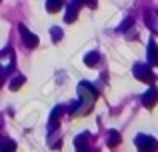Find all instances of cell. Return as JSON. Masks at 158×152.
Here are the masks:
<instances>
[{
    "label": "cell",
    "instance_id": "1",
    "mask_svg": "<svg viewBox=\"0 0 158 152\" xmlns=\"http://www.w3.org/2000/svg\"><path fill=\"white\" fill-rule=\"evenodd\" d=\"M134 76L138 78V80L146 82V84H150V82L154 80V74H152V70H150V68L140 66V64H136V66H134Z\"/></svg>",
    "mask_w": 158,
    "mask_h": 152
},
{
    "label": "cell",
    "instance_id": "2",
    "mask_svg": "<svg viewBox=\"0 0 158 152\" xmlns=\"http://www.w3.org/2000/svg\"><path fill=\"white\" fill-rule=\"evenodd\" d=\"M136 146H138L140 150H154L158 144H156V140H154V138L140 134V136H136Z\"/></svg>",
    "mask_w": 158,
    "mask_h": 152
},
{
    "label": "cell",
    "instance_id": "3",
    "mask_svg": "<svg viewBox=\"0 0 158 152\" xmlns=\"http://www.w3.org/2000/svg\"><path fill=\"white\" fill-rule=\"evenodd\" d=\"M20 34H22V40H24V42H26L30 48H36V46H38V42H40V40H38V36H36V34H32V32H28L24 24H20Z\"/></svg>",
    "mask_w": 158,
    "mask_h": 152
},
{
    "label": "cell",
    "instance_id": "4",
    "mask_svg": "<svg viewBox=\"0 0 158 152\" xmlns=\"http://www.w3.org/2000/svg\"><path fill=\"white\" fill-rule=\"evenodd\" d=\"M156 102H158V90L154 88V86H152V88H148V90H146V94L142 96V104L146 106V108H152Z\"/></svg>",
    "mask_w": 158,
    "mask_h": 152
},
{
    "label": "cell",
    "instance_id": "5",
    "mask_svg": "<svg viewBox=\"0 0 158 152\" xmlns=\"http://www.w3.org/2000/svg\"><path fill=\"white\" fill-rule=\"evenodd\" d=\"M78 6H80V4H78V2H74V0H72V4H70V6H68V12H66V22H74V20H76V16H78Z\"/></svg>",
    "mask_w": 158,
    "mask_h": 152
},
{
    "label": "cell",
    "instance_id": "6",
    "mask_svg": "<svg viewBox=\"0 0 158 152\" xmlns=\"http://www.w3.org/2000/svg\"><path fill=\"white\" fill-rule=\"evenodd\" d=\"M148 62H150L152 66H158V48H156L154 40H152L150 46H148Z\"/></svg>",
    "mask_w": 158,
    "mask_h": 152
},
{
    "label": "cell",
    "instance_id": "7",
    "mask_svg": "<svg viewBox=\"0 0 158 152\" xmlns=\"http://www.w3.org/2000/svg\"><path fill=\"white\" fill-rule=\"evenodd\" d=\"M118 144H120V134L116 132V130H110V132H108V146H110V148H116Z\"/></svg>",
    "mask_w": 158,
    "mask_h": 152
},
{
    "label": "cell",
    "instance_id": "8",
    "mask_svg": "<svg viewBox=\"0 0 158 152\" xmlns=\"http://www.w3.org/2000/svg\"><path fill=\"white\" fill-rule=\"evenodd\" d=\"M62 6H64V0H48L46 2V10L48 12H58Z\"/></svg>",
    "mask_w": 158,
    "mask_h": 152
},
{
    "label": "cell",
    "instance_id": "9",
    "mask_svg": "<svg viewBox=\"0 0 158 152\" xmlns=\"http://www.w3.org/2000/svg\"><path fill=\"white\" fill-rule=\"evenodd\" d=\"M86 140H88V132H82L80 136L74 140V146H76L78 150H86Z\"/></svg>",
    "mask_w": 158,
    "mask_h": 152
},
{
    "label": "cell",
    "instance_id": "10",
    "mask_svg": "<svg viewBox=\"0 0 158 152\" xmlns=\"http://www.w3.org/2000/svg\"><path fill=\"white\" fill-rule=\"evenodd\" d=\"M60 114H62V108H54V112H52V116H50V126H48L50 130H56L58 128V118H60Z\"/></svg>",
    "mask_w": 158,
    "mask_h": 152
},
{
    "label": "cell",
    "instance_id": "11",
    "mask_svg": "<svg viewBox=\"0 0 158 152\" xmlns=\"http://www.w3.org/2000/svg\"><path fill=\"white\" fill-rule=\"evenodd\" d=\"M98 52H90V54H86V58H84V62H86V66H96L98 64Z\"/></svg>",
    "mask_w": 158,
    "mask_h": 152
},
{
    "label": "cell",
    "instance_id": "12",
    "mask_svg": "<svg viewBox=\"0 0 158 152\" xmlns=\"http://www.w3.org/2000/svg\"><path fill=\"white\" fill-rule=\"evenodd\" d=\"M50 34H52V42H60V40H62V30L58 26L50 28Z\"/></svg>",
    "mask_w": 158,
    "mask_h": 152
},
{
    "label": "cell",
    "instance_id": "13",
    "mask_svg": "<svg viewBox=\"0 0 158 152\" xmlns=\"http://www.w3.org/2000/svg\"><path fill=\"white\" fill-rule=\"evenodd\" d=\"M22 84H24V76H16L14 80L10 82V90H18Z\"/></svg>",
    "mask_w": 158,
    "mask_h": 152
},
{
    "label": "cell",
    "instance_id": "14",
    "mask_svg": "<svg viewBox=\"0 0 158 152\" xmlns=\"http://www.w3.org/2000/svg\"><path fill=\"white\" fill-rule=\"evenodd\" d=\"M130 26H132V18H128L126 22H124L122 26H120V32H126V28H130Z\"/></svg>",
    "mask_w": 158,
    "mask_h": 152
},
{
    "label": "cell",
    "instance_id": "15",
    "mask_svg": "<svg viewBox=\"0 0 158 152\" xmlns=\"http://www.w3.org/2000/svg\"><path fill=\"white\" fill-rule=\"evenodd\" d=\"M2 80H4V78H2V74H0V86H2Z\"/></svg>",
    "mask_w": 158,
    "mask_h": 152
}]
</instances>
